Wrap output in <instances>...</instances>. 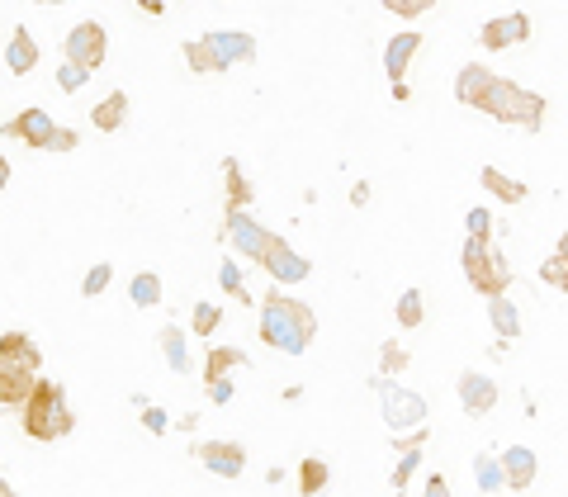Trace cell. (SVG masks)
Returning a JSON list of instances; mask_svg holds the SVG:
<instances>
[{
  "mask_svg": "<svg viewBox=\"0 0 568 497\" xmlns=\"http://www.w3.org/2000/svg\"><path fill=\"white\" fill-rule=\"evenodd\" d=\"M322 488H327V464L303 460L299 464V493H322Z\"/></svg>",
  "mask_w": 568,
  "mask_h": 497,
  "instance_id": "31",
  "label": "cell"
},
{
  "mask_svg": "<svg viewBox=\"0 0 568 497\" xmlns=\"http://www.w3.org/2000/svg\"><path fill=\"white\" fill-rule=\"evenodd\" d=\"M479 180H483V190H488V195H493V199H502V204H521V199L531 195V190H526L521 180L502 176V171H493V166H483V171H479Z\"/></svg>",
  "mask_w": 568,
  "mask_h": 497,
  "instance_id": "22",
  "label": "cell"
},
{
  "mask_svg": "<svg viewBox=\"0 0 568 497\" xmlns=\"http://www.w3.org/2000/svg\"><path fill=\"white\" fill-rule=\"evenodd\" d=\"M34 5H67V0H34Z\"/></svg>",
  "mask_w": 568,
  "mask_h": 497,
  "instance_id": "48",
  "label": "cell"
},
{
  "mask_svg": "<svg viewBox=\"0 0 568 497\" xmlns=\"http://www.w3.org/2000/svg\"><path fill=\"white\" fill-rule=\"evenodd\" d=\"M142 10H147V15H161V10H166V0H138Z\"/></svg>",
  "mask_w": 568,
  "mask_h": 497,
  "instance_id": "44",
  "label": "cell"
},
{
  "mask_svg": "<svg viewBox=\"0 0 568 497\" xmlns=\"http://www.w3.org/2000/svg\"><path fill=\"white\" fill-rule=\"evenodd\" d=\"M218 284L228 289L232 299H247V284H242V270H237V261H232V256L218 266Z\"/></svg>",
  "mask_w": 568,
  "mask_h": 497,
  "instance_id": "35",
  "label": "cell"
},
{
  "mask_svg": "<svg viewBox=\"0 0 568 497\" xmlns=\"http://www.w3.org/2000/svg\"><path fill=\"white\" fill-rule=\"evenodd\" d=\"M223 327V308L218 303H195V332L199 337H209V332H218Z\"/></svg>",
  "mask_w": 568,
  "mask_h": 497,
  "instance_id": "33",
  "label": "cell"
},
{
  "mask_svg": "<svg viewBox=\"0 0 568 497\" xmlns=\"http://www.w3.org/2000/svg\"><path fill=\"white\" fill-rule=\"evenodd\" d=\"M223 237H228V247L237 251V256H247V261H261L270 247V232L251 218L247 209H228V228H223Z\"/></svg>",
  "mask_w": 568,
  "mask_h": 497,
  "instance_id": "6",
  "label": "cell"
},
{
  "mask_svg": "<svg viewBox=\"0 0 568 497\" xmlns=\"http://www.w3.org/2000/svg\"><path fill=\"white\" fill-rule=\"evenodd\" d=\"M29 389H34V370L15 365L10 355H0V408H24Z\"/></svg>",
  "mask_w": 568,
  "mask_h": 497,
  "instance_id": "15",
  "label": "cell"
},
{
  "mask_svg": "<svg viewBox=\"0 0 568 497\" xmlns=\"http://www.w3.org/2000/svg\"><path fill=\"white\" fill-rule=\"evenodd\" d=\"M488 86H493V71L479 67V62H469V67L455 76V100L479 109V100H483V90H488Z\"/></svg>",
  "mask_w": 568,
  "mask_h": 497,
  "instance_id": "18",
  "label": "cell"
},
{
  "mask_svg": "<svg viewBox=\"0 0 568 497\" xmlns=\"http://www.w3.org/2000/svg\"><path fill=\"white\" fill-rule=\"evenodd\" d=\"M10 493H15V488H10V483H5V479H0V497H10Z\"/></svg>",
  "mask_w": 568,
  "mask_h": 497,
  "instance_id": "47",
  "label": "cell"
},
{
  "mask_svg": "<svg viewBox=\"0 0 568 497\" xmlns=\"http://www.w3.org/2000/svg\"><path fill=\"white\" fill-rule=\"evenodd\" d=\"M474 479H479L483 493H502V464H497L493 455H479V460H474Z\"/></svg>",
  "mask_w": 568,
  "mask_h": 497,
  "instance_id": "29",
  "label": "cell"
},
{
  "mask_svg": "<svg viewBox=\"0 0 568 497\" xmlns=\"http://www.w3.org/2000/svg\"><path fill=\"white\" fill-rule=\"evenodd\" d=\"M313 337H318V318H313V308L299 303V299H284L280 289H270L266 303H261V341H266L270 351L303 355Z\"/></svg>",
  "mask_w": 568,
  "mask_h": 497,
  "instance_id": "1",
  "label": "cell"
},
{
  "mask_svg": "<svg viewBox=\"0 0 568 497\" xmlns=\"http://www.w3.org/2000/svg\"><path fill=\"white\" fill-rule=\"evenodd\" d=\"M261 266L270 270V280H280V284H299L313 275V261L308 256H299V251L289 247L284 237H270V247L266 256H261Z\"/></svg>",
  "mask_w": 568,
  "mask_h": 497,
  "instance_id": "8",
  "label": "cell"
},
{
  "mask_svg": "<svg viewBox=\"0 0 568 497\" xmlns=\"http://www.w3.org/2000/svg\"><path fill=\"white\" fill-rule=\"evenodd\" d=\"M199 460H204V469L218 474V479H237V474L247 469V450L237 441H204L199 445Z\"/></svg>",
  "mask_w": 568,
  "mask_h": 497,
  "instance_id": "11",
  "label": "cell"
},
{
  "mask_svg": "<svg viewBox=\"0 0 568 497\" xmlns=\"http://www.w3.org/2000/svg\"><path fill=\"white\" fill-rule=\"evenodd\" d=\"M86 81H90V67H81V62H71V57L62 62V67H57V86H62V90H81Z\"/></svg>",
  "mask_w": 568,
  "mask_h": 497,
  "instance_id": "34",
  "label": "cell"
},
{
  "mask_svg": "<svg viewBox=\"0 0 568 497\" xmlns=\"http://www.w3.org/2000/svg\"><path fill=\"white\" fill-rule=\"evenodd\" d=\"M460 266L469 275V284L479 289V294H507V284H512V266H507V256L488 242V237H469L460 251Z\"/></svg>",
  "mask_w": 568,
  "mask_h": 497,
  "instance_id": "4",
  "label": "cell"
},
{
  "mask_svg": "<svg viewBox=\"0 0 568 497\" xmlns=\"http://www.w3.org/2000/svg\"><path fill=\"white\" fill-rule=\"evenodd\" d=\"M185 57H190V71H199V76H209V71H228L223 67V57L213 53L204 38H190V43H185Z\"/></svg>",
  "mask_w": 568,
  "mask_h": 497,
  "instance_id": "25",
  "label": "cell"
},
{
  "mask_svg": "<svg viewBox=\"0 0 568 497\" xmlns=\"http://www.w3.org/2000/svg\"><path fill=\"white\" fill-rule=\"evenodd\" d=\"M559 256H568V232H564V237H559Z\"/></svg>",
  "mask_w": 568,
  "mask_h": 497,
  "instance_id": "46",
  "label": "cell"
},
{
  "mask_svg": "<svg viewBox=\"0 0 568 497\" xmlns=\"http://www.w3.org/2000/svg\"><path fill=\"white\" fill-rule=\"evenodd\" d=\"M5 67L15 71V76H29V71L38 67V43L24 24H19L15 34H10V43H5Z\"/></svg>",
  "mask_w": 568,
  "mask_h": 497,
  "instance_id": "16",
  "label": "cell"
},
{
  "mask_svg": "<svg viewBox=\"0 0 568 497\" xmlns=\"http://www.w3.org/2000/svg\"><path fill=\"white\" fill-rule=\"evenodd\" d=\"M460 408H464V417H488V412L497 408V384L488 374L464 370L460 374Z\"/></svg>",
  "mask_w": 568,
  "mask_h": 497,
  "instance_id": "12",
  "label": "cell"
},
{
  "mask_svg": "<svg viewBox=\"0 0 568 497\" xmlns=\"http://www.w3.org/2000/svg\"><path fill=\"white\" fill-rule=\"evenodd\" d=\"M128 299H133V308H157V303H161V280L152 275V270L133 275V284H128Z\"/></svg>",
  "mask_w": 568,
  "mask_h": 497,
  "instance_id": "24",
  "label": "cell"
},
{
  "mask_svg": "<svg viewBox=\"0 0 568 497\" xmlns=\"http://www.w3.org/2000/svg\"><path fill=\"white\" fill-rule=\"evenodd\" d=\"M488 318H493V332L502 341L521 337V313H516V303L507 299V294H493V299H488Z\"/></svg>",
  "mask_w": 568,
  "mask_h": 497,
  "instance_id": "20",
  "label": "cell"
},
{
  "mask_svg": "<svg viewBox=\"0 0 568 497\" xmlns=\"http://www.w3.org/2000/svg\"><path fill=\"white\" fill-rule=\"evenodd\" d=\"M379 408H384V422L393 431H403V426H422L426 398L412 389H398V384H379Z\"/></svg>",
  "mask_w": 568,
  "mask_h": 497,
  "instance_id": "7",
  "label": "cell"
},
{
  "mask_svg": "<svg viewBox=\"0 0 568 497\" xmlns=\"http://www.w3.org/2000/svg\"><path fill=\"white\" fill-rule=\"evenodd\" d=\"M5 185H10V161L0 157V190H5Z\"/></svg>",
  "mask_w": 568,
  "mask_h": 497,
  "instance_id": "45",
  "label": "cell"
},
{
  "mask_svg": "<svg viewBox=\"0 0 568 497\" xmlns=\"http://www.w3.org/2000/svg\"><path fill=\"white\" fill-rule=\"evenodd\" d=\"M161 351H166V360H171L176 374L190 370V351H185V332H180V327H161Z\"/></svg>",
  "mask_w": 568,
  "mask_h": 497,
  "instance_id": "26",
  "label": "cell"
},
{
  "mask_svg": "<svg viewBox=\"0 0 568 497\" xmlns=\"http://www.w3.org/2000/svg\"><path fill=\"white\" fill-rule=\"evenodd\" d=\"M90 119H95V128H100V133H119V128H124V119H128V95H124V90L105 95L100 105L90 109Z\"/></svg>",
  "mask_w": 568,
  "mask_h": 497,
  "instance_id": "21",
  "label": "cell"
},
{
  "mask_svg": "<svg viewBox=\"0 0 568 497\" xmlns=\"http://www.w3.org/2000/svg\"><path fill=\"white\" fill-rule=\"evenodd\" d=\"M431 5H436V0H384V10L398 19H417V15H426Z\"/></svg>",
  "mask_w": 568,
  "mask_h": 497,
  "instance_id": "37",
  "label": "cell"
},
{
  "mask_svg": "<svg viewBox=\"0 0 568 497\" xmlns=\"http://www.w3.org/2000/svg\"><path fill=\"white\" fill-rule=\"evenodd\" d=\"M109 280H114V266H109V261H95V266L86 270V280H81V294L95 299V294H105L109 289Z\"/></svg>",
  "mask_w": 568,
  "mask_h": 497,
  "instance_id": "30",
  "label": "cell"
},
{
  "mask_svg": "<svg viewBox=\"0 0 568 497\" xmlns=\"http://www.w3.org/2000/svg\"><path fill=\"white\" fill-rule=\"evenodd\" d=\"M526 38H531V19L521 15V10L488 19V24L479 29V43L488 48V53H502V48H512V43H526Z\"/></svg>",
  "mask_w": 568,
  "mask_h": 497,
  "instance_id": "10",
  "label": "cell"
},
{
  "mask_svg": "<svg viewBox=\"0 0 568 497\" xmlns=\"http://www.w3.org/2000/svg\"><path fill=\"white\" fill-rule=\"evenodd\" d=\"M422 322H426L422 289H403V294H398V327H422Z\"/></svg>",
  "mask_w": 568,
  "mask_h": 497,
  "instance_id": "27",
  "label": "cell"
},
{
  "mask_svg": "<svg viewBox=\"0 0 568 497\" xmlns=\"http://www.w3.org/2000/svg\"><path fill=\"white\" fill-rule=\"evenodd\" d=\"M464 228H469V237H493V213H488V209H469V213H464Z\"/></svg>",
  "mask_w": 568,
  "mask_h": 497,
  "instance_id": "38",
  "label": "cell"
},
{
  "mask_svg": "<svg viewBox=\"0 0 568 497\" xmlns=\"http://www.w3.org/2000/svg\"><path fill=\"white\" fill-rule=\"evenodd\" d=\"M497 464H502V488H512V493H526L535 483V474H540V460H535V450H526V445H512Z\"/></svg>",
  "mask_w": 568,
  "mask_h": 497,
  "instance_id": "13",
  "label": "cell"
},
{
  "mask_svg": "<svg viewBox=\"0 0 568 497\" xmlns=\"http://www.w3.org/2000/svg\"><path fill=\"white\" fill-rule=\"evenodd\" d=\"M479 109L483 114H493L497 124L526 128V133H535V128L545 124V95L516 86V81H507V76H493V86L483 90Z\"/></svg>",
  "mask_w": 568,
  "mask_h": 497,
  "instance_id": "2",
  "label": "cell"
},
{
  "mask_svg": "<svg viewBox=\"0 0 568 497\" xmlns=\"http://www.w3.org/2000/svg\"><path fill=\"white\" fill-rule=\"evenodd\" d=\"M204 384H209V403H218V408H223V403H232L228 374H218V379H204Z\"/></svg>",
  "mask_w": 568,
  "mask_h": 497,
  "instance_id": "39",
  "label": "cell"
},
{
  "mask_svg": "<svg viewBox=\"0 0 568 497\" xmlns=\"http://www.w3.org/2000/svg\"><path fill=\"white\" fill-rule=\"evenodd\" d=\"M142 426H147L152 436H161V431H166V412H161V408H142Z\"/></svg>",
  "mask_w": 568,
  "mask_h": 497,
  "instance_id": "41",
  "label": "cell"
},
{
  "mask_svg": "<svg viewBox=\"0 0 568 497\" xmlns=\"http://www.w3.org/2000/svg\"><path fill=\"white\" fill-rule=\"evenodd\" d=\"M204 43L223 57V67L256 62V38H251V34H237V29H213V34H204Z\"/></svg>",
  "mask_w": 568,
  "mask_h": 497,
  "instance_id": "14",
  "label": "cell"
},
{
  "mask_svg": "<svg viewBox=\"0 0 568 497\" xmlns=\"http://www.w3.org/2000/svg\"><path fill=\"white\" fill-rule=\"evenodd\" d=\"M540 280H545V284H554L559 294H568V256H559V251H554L550 261L540 266Z\"/></svg>",
  "mask_w": 568,
  "mask_h": 497,
  "instance_id": "32",
  "label": "cell"
},
{
  "mask_svg": "<svg viewBox=\"0 0 568 497\" xmlns=\"http://www.w3.org/2000/svg\"><path fill=\"white\" fill-rule=\"evenodd\" d=\"M417 464H422V441L417 445H408V455H403V460H398V469H393V488H408V479H412V469H417Z\"/></svg>",
  "mask_w": 568,
  "mask_h": 497,
  "instance_id": "36",
  "label": "cell"
},
{
  "mask_svg": "<svg viewBox=\"0 0 568 497\" xmlns=\"http://www.w3.org/2000/svg\"><path fill=\"white\" fill-rule=\"evenodd\" d=\"M384 374H393V370H403V365H408V351H398V346H393V341H384Z\"/></svg>",
  "mask_w": 568,
  "mask_h": 497,
  "instance_id": "40",
  "label": "cell"
},
{
  "mask_svg": "<svg viewBox=\"0 0 568 497\" xmlns=\"http://www.w3.org/2000/svg\"><path fill=\"white\" fill-rule=\"evenodd\" d=\"M237 365H247V355L232 351V346H218V351H209V365H204V379H218V374H232Z\"/></svg>",
  "mask_w": 568,
  "mask_h": 497,
  "instance_id": "28",
  "label": "cell"
},
{
  "mask_svg": "<svg viewBox=\"0 0 568 497\" xmlns=\"http://www.w3.org/2000/svg\"><path fill=\"white\" fill-rule=\"evenodd\" d=\"M0 133H5V138L29 142V147H38V152H48V142H53L57 124H53V114H48V109H19V114L0 128Z\"/></svg>",
  "mask_w": 568,
  "mask_h": 497,
  "instance_id": "9",
  "label": "cell"
},
{
  "mask_svg": "<svg viewBox=\"0 0 568 497\" xmlns=\"http://www.w3.org/2000/svg\"><path fill=\"white\" fill-rule=\"evenodd\" d=\"M71 426H76V417H71V408H67L62 384L34 379V389L24 398V431H29L34 441H62V436H71Z\"/></svg>",
  "mask_w": 568,
  "mask_h": 497,
  "instance_id": "3",
  "label": "cell"
},
{
  "mask_svg": "<svg viewBox=\"0 0 568 497\" xmlns=\"http://www.w3.org/2000/svg\"><path fill=\"white\" fill-rule=\"evenodd\" d=\"M422 48V34H398V38H389V48H384V71H389V81L398 86L403 81V71H408V62H412V53Z\"/></svg>",
  "mask_w": 568,
  "mask_h": 497,
  "instance_id": "17",
  "label": "cell"
},
{
  "mask_svg": "<svg viewBox=\"0 0 568 497\" xmlns=\"http://www.w3.org/2000/svg\"><path fill=\"white\" fill-rule=\"evenodd\" d=\"M426 493H431V497H436V493H450V483H445V479H436V474H431V479H426Z\"/></svg>",
  "mask_w": 568,
  "mask_h": 497,
  "instance_id": "43",
  "label": "cell"
},
{
  "mask_svg": "<svg viewBox=\"0 0 568 497\" xmlns=\"http://www.w3.org/2000/svg\"><path fill=\"white\" fill-rule=\"evenodd\" d=\"M62 53H67L71 62H81V67L100 71V67H105V53H109V38H105V29H100L95 19H81V24L67 34Z\"/></svg>",
  "mask_w": 568,
  "mask_h": 497,
  "instance_id": "5",
  "label": "cell"
},
{
  "mask_svg": "<svg viewBox=\"0 0 568 497\" xmlns=\"http://www.w3.org/2000/svg\"><path fill=\"white\" fill-rule=\"evenodd\" d=\"M71 147H76V133H71V128H57L53 142H48V152H71Z\"/></svg>",
  "mask_w": 568,
  "mask_h": 497,
  "instance_id": "42",
  "label": "cell"
},
{
  "mask_svg": "<svg viewBox=\"0 0 568 497\" xmlns=\"http://www.w3.org/2000/svg\"><path fill=\"white\" fill-rule=\"evenodd\" d=\"M223 180H228V209H247V204H251V185H247V176H242L237 157L223 161Z\"/></svg>",
  "mask_w": 568,
  "mask_h": 497,
  "instance_id": "23",
  "label": "cell"
},
{
  "mask_svg": "<svg viewBox=\"0 0 568 497\" xmlns=\"http://www.w3.org/2000/svg\"><path fill=\"white\" fill-rule=\"evenodd\" d=\"M0 355H10V360H15V365H24V370H38V365H43L38 341L24 337V332H0Z\"/></svg>",
  "mask_w": 568,
  "mask_h": 497,
  "instance_id": "19",
  "label": "cell"
}]
</instances>
